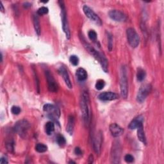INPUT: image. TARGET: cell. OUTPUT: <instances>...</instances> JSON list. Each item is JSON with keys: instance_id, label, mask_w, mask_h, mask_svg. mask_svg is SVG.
I'll use <instances>...</instances> for the list:
<instances>
[{"instance_id": "6da1fadb", "label": "cell", "mask_w": 164, "mask_h": 164, "mask_svg": "<svg viewBox=\"0 0 164 164\" xmlns=\"http://www.w3.org/2000/svg\"><path fill=\"white\" fill-rule=\"evenodd\" d=\"M83 46L87 49V51H88L97 60L99 61L100 63L101 68L103 70L105 73H108V60L106 59V57L103 55V54L99 51H97L96 49H95L91 45H89V43H87L85 42V40H82Z\"/></svg>"}, {"instance_id": "7a4b0ae2", "label": "cell", "mask_w": 164, "mask_h": 164, "mask_svg": "<svg viewBox=\"0 0 164 164\" xmlns=\"http://www.w3.org/2000/svg\"><path fill=\"white\" fill-rule=\"evenodd\" d=\"M89 96L88 92H83L80 100V107L82 115L85 124H88L89 121Z\"/></svg>"}, {"instance_id": "3957f363", "label": "cell", "mask_w": 164, "mask_h": 164, "mask_svg": "<svg viewBox=\"0 0 164 164\" xmlns=\"http://www.w3.org/2000/svg\"><path fill=\"white\" fill-rule=\"evenodd\" d=\"M30 124L25 119H22L17 121L14 126V131L23 138H25L28 134Z\"/></svg>"}, {"instance_id": "277c9868", "label": "cell", "mask_w": 164, "mask_h": 164, "mask_svg": "<svg viewBox=\"0 0 164 164\" xmlns=\"http://www.w3.org/2000/svg\"><path fill=\"white\" fill-rule=\"evenodd\" d=\"M59 4L61 8V17H62V28L66 35L68 39H69L71 37V32L69 30L68 21V16L66 10H65V7L64 2L63 1H59Z\"/></svg>"}, {"instance_id": "5b68a950", "label": "cell", "mask_w": 164, "mask_h": 164, "mask_svg": "<svg viewBox=\"0 0 164 164\" xmlns=\"http://www.w3.org/2000/svg\"><path fill=\"white\" fill-rule=\"evenodd\" d=\"M120 89L121 94L123 98L126 99L128 94V77L126 69L124 66H123L121 69V77H120Z\"/></svg>"}, {"instance_id": "8992f818", "label": "cell", "mask_w": 164, "mask_h": 164, "mask_svg": "<svg viewBox=\"0 0 164 164\" xmlns=\"http://www.w3.org/2000/svg\"><path fill=\"white\" fill-rule=\"evenodd\" d=\"M126 35L129 45L132 48H137L140 43V37L137 31L132 28H129L126 30Z\"/></svg>"}, {"instance_id": "52a82bcc", "label": "cell", "mask_w": 164, "mask_h": 164, "mask_svg": "<svg viewBox=\"0 0 164 164\" xmlns=\"http://www.w3.org/2000/svg\"><path fill=\"white\" fill-rule=\"evenodd\" d=\"M152 89V86L151 84H145L142 86L137 96V101L140 103H143L151 92Z\"/></svg>"}, {"instance_id": "ba28073f", "label": "cell", "mask_w": 164, "mask_h": 164, "mask_svg": "<svg viewBox=\"0 0 164 164\" xmlns=\"http://www.w3.org/2000/svg\"><path fill=\"white\" fill-rule=\"evenodd\" d=\"M83 10L86 16L89 18L91 21H94L97 25L101 26L102 25V21L100 17L98 16L87 5L83 6Z\"/></svg>"}, {"instance_id": "9c48e42d", "label": "cell", "mask_w": 164, "mask_h": 164, "mask_svg": "<svg viewBox=\"0 0 164 164\" xmlns=\"http://www.w3.org/2000/svg\"><path fill=\"white\" fill-rule=\"evenodd\" d=\"M43 110L45 112L48 114V116L50 118H57L60 116V110L59 108L53 105L46 104L43 107Z\"/></svg>"}, {"instance_id": "30bf717a", "label": "cell", "mask_w": 164, "mask_h": 164, "mask_svg": "<svg viewBox=\"0 0 164 164\" xmlns=\"http://www.w3.org/2000/svg\"><path fill=\"white\" fill-rule=\"evenodd\" d=\"M121 158V146L118 142H115L111 151V162L113 163H120Z\"/></svg>"}, {"instance_id": "8fae6325", "label": "cell", "mask_w": 164, "mask_h": 164, "mask_svg": "<svg viewBox=\"0 0 164 164\" xmlns=\"http://www.w3.org/2000/svg\"><path fill=\"white\" fill-rule=\"evenodd\" d=\"M46 77L48 82V89L51 92H56L58 91V85L49 70L45 71Z\"/></svg>"}, {"instance_id": "7c38bea8", "label": "cell", "mask_w": 164, "mask_h": 164, "mask_svg": "<svg viewBox=\"0 0 164 164\" xmlns=\"http://www.w3.org/2000/svg\"><path fill=\"white\" fill-rule=\"evenodd\" d=\"M109 17L117 22H124L127 20V16L123 12L117 10H112L108 13Z\"/></svg>"}, {"instance_id": "4fadbf2b", "label": "cell", "mask_w": 164, "mask_h": 164, "mask_svg": "<svg viewBox=\"0 0 164 164\" xmlns=\"http://www.w3.org/2000/svg\"><path fill=\"white\" fill-rule=\"evenodd\" d=\"M103 143V135L101 132H100L95 137L93 141V148L96 154H100L101 145Z\"/></svg>"}, {"instance_id": "5bb4252c", "label": "cell", "mask_w": 164, "mask_h": 164, "mask_svg": "<svg viewBox=\"0 0 164 164\" xmlns=\"http://www.w3.org/2000/svg\"><path fill=\"white\" fill-rule=\"evenodd\" d=\"M98 98L101 101H114L119 99V96L112 92H104L99 94Z\"/></svg>"}, {"instance_id": "9a60e30c", "label": "cell", "mask_w": 164, "mask_h": 164, "mask_svg": "<svg viewBox=\"0 0 164 164\" xmlns=\"http://www.w3.org/2000/svg\"><path fill=\"white\" fill-rule=\"evenodd\" d=\"M59 73L62 76V78L64 80L65 84L67 85V86L69 87V89H72L73 85H72V83H71V80H70L69 76V74H68L67 69H65V67L61 66L59 69Z\"/></svg>"}, {"instance_id": "2e32d148", "label": "cell", "mask_w": 164, "mask_h": 164, "mask_svg": "<svg viewBox=\"0 0 164 164\" xmlns=\"http://www.w3.org/2000/svg\"><path fill=\"white\" fill-rule=\"evenodd\" d=\"M110 131L112 134V135L114 137H118L121 136L124 132L123 129L116 123H112V124H110Z\"/></svg>"}, {"instance_id": "e0dca14e", "label": "cell", "mask_w": 164, "mask_h": 164, "mask_svg": "<svg viewBox=\"0 0 164 164\" xmlns=\"http://www.w3.org/2000/svg\"><path fill=\"white\" fill-rule=\"evenodd\" d=\"M143 117L139 115L133 119L128 126V128L130 129H137L141 125H143Z\"/></svg>"}, {"instance_id": "ac0fdd59", "label": "cell", "mask_w": 164, "mask_h": 164, "mask_svg": "<svg viewBox=\"0 0 164 164\" xmlns=\"http://www.w3.org/2000/svg\"><path fill=\"white\" fill-rule=\"evenodd\" d=\"M137 137L138 140L144 144L145 145L147 144V141H146V138L144 133V127L143 125H141L137 128Z\"/></svg>"}, {"instance_id": "d6986e66", "label": "cell", "mask_w": 164, "mask_h": 164, "mask_svg": "<svg viewBox=\"0 0 164 164\" xmlns=\"http://www.w3.org/2000/svg\"><path fill=\"white\" fill-rule=\"evenodd\" d=\"M76 76L78 80L81 82L86 80L87 78V76H88L87 71L83 68H78L77 69L76 73Z\"/></svg>"}, {"instance_id": "ffe728a7", "label": "cell", "mask_w": 164, "mask_h": 164, "mask_svg": "<svg viewBox=\"0 0 164 164\" xmlns=\"http://www.w3.org/2000/svg\"><path fill=\"white\" fill-rule=\"evenodd\" d=\"M74 128V117L71 115L68 117V122L66 126V131L71 135H73Z\"/></svg>"}, {"instance_id": "44dd1931", "label": "cell", "mask_w": 164, "mask_h": 164, "mask_svg": "<svg viewBox=\"0 0 164 164\" xmlns=\"http://www.w3.org/2000/svg\"><path fill=\"white\" fill-rule=\"evenodd\" d=\"M33 21H34V25L35 28V30L38 35H40L41 30H40V21L37 15H34V18H33Z\"/></svg>"}, {"instance_id": "7402d4cb", "label": "cell", "mask_w": 164, "mask_h": 164, "mask_svg": "<svg viewBox=\"0 0 164 164\" xmlns=\"http://www.w3.org/2000/svg\"><path fill=\"white\" fill-rule=\"evenodd\" d=\"M54 131V124L53 122H48L45 126V132L48 135H51Z\"/></svg>"}, {"instance_id": "603a6c76", "label": "cell", "mask_w": 164, "mask_h": 164, "mask_svg": "<svg viewBox=\"0 0 164 164\" xmlns=\"http://www.w3.org/2000/svg\"><path fill=\"white\" fill-rule=\"evenodd\" d=\"M146 76V71L143 69H138L137 73V80L139 82H143Z\"/></svg>"}, {"instance_id": "cb8c5ba5", "label": "cell", "mask_w": 164, "mask_h": 164, "mask_svg": "<svg viewBox=\"0 0 164 164\" xmlns=\"http://www.w3.org/2000/svg\"><path fill=\"white\" fill-rule=\"evenodd\" d=\"M56 140L58 144L61 147H63L65 145V144H66V140H65L64 137L62 135H58L57 136Z\"/></svg>"}, {"instance_id": "d4e9b609", "label": "cell", "mask_w": 164, "mask_h": 164, "mask_svg": "<svg viewBox=\"0 0 164 164\" xmlns=\"http://www.w3.org/2000/svg\"><path fill=\"white\" fill-rule=\"evenodd\" d=\"M35 150L38 152H40V153H42V152H45L46 151H47L48 150V147L43 144H37L35 146Z\"/></svg>"}, {"instance_id": "484cf974", "label": "cell", "mask_w": 164, "mask_h": 164, "mask_svg": "<svg viewBox=\"0 0 164 164\" xmlns=\"http://www.w3.org/2000/svg\"><path fill=\"white\" fill-rule=\"evenodd\" d=\"M105 86V82L104 80H97L96 83V89L98 91H101L102 90L104 87Z\"/></svg>"}, {"instance_id": "4316f807", "label": "cell", "mask_w": 164, "mask_h": 164, "mask_svg": "<svg viewBox=\"0 0 164 164\" xmlns=\"http://www.w3.org/2000/svg\"><path fill=\"white\" fill-rule=\"evenodd\" d=\"M6 148L7 149L9 152H13L14 149V143L12 140H9L6 143Z\"/></svg>"}, {"instance_id": "83f0119b", "label": "cell", "mask_w": 164, "mask_h": 164, "mask_svg": "<svg viewBox=\"0 0 164 164\" xmlns=\"http://www.w3.org/2000/svg\"><path fill=\"white\" fill-rule=\"evenodd\" d=\"M69 61L74 66H76V65H78L79 63V59L76 55H71L70 57Z\"/></svg>"}, {"instance_id": "f1b7e54d", "label": "cell", "mask_w": 164, "mask_h": 164, "mask_svg": "<svg viewBox=\"0 0 164 164\" xmlns=\"http://www.w3.org/2000/svg\"><path fill=\"white\" fill-rule=\"evenodd\" d=\"M88 36L89 37V39L93 41V42H96L97 40V34L96 32L94 30H90L88 33Z\"/></svg>"}, {"instance_id": "f546056e", "label": "cell", "mask_w": 164, "mask_h": 164, "mask_svg": "<svg viewBox=\"0 0 164 164\" xmlns=\"http://www.w3.org/2000/svg\"><path fill=\"white\" fill-rule=\"evenodd\" d=\"M48 11H49V10L47 7H40V8H39V10L37 11V14L39 16L45 15V14H47L48 13Z\"/></svg>"}, {"instance_id": "4dcf8cb0", "label": "cell", "mask_w": 164, "mask_h": 164, "mask_svg": "<svg viewBox=\"0 0 164 164\" xmlns=\"http://www.w3.org/2000/svg\"><path fill=\"white\" fill-rule=\"evenodd\" d=\"M108 49L110 51H112L113 48V37L110 34H108Z\"/></svg>"}, {"instance_id": "1f68e13d", "label": "cell", "mask_w": 164, "mask_h": 164, "mask_svg": "<svg viewBox=\"0 0 164 164\" xmlns=\"http://www.w3.org/2000/svg\"><path fill=\"white\" fill-rule=\"evenodd\" d=\"M21 109L20 107L17 106H13L11 108V112L14 115H18L21 113Z\"/></svg>"}, {"instance_id": "d6a6232c", "label": "cell", "mask_w": 164, "mask_h": 164, "mask_svg": "<svg viewBox=\"0 0 164 164\" xmlns=\"http://www.w3.org/2000/svg\"><path fill=\"white\" fill-rule=\"evenodd\" d=\"M124 160L127 163H132L134 161V157L129 154H127L124 157Z\"/></svg>"}, {"instance_id": "836d02e7", "label": "cell", "mask_w": 164, "mask_h": 164, "mask_svg": "<svg viewBox=\"0 0 164 164\" xmlns=\"http://www.w3.org/2000/svg\"><path fill=\"white\" fill-rule=\"evenodd\" d=\"M74 152L76 155H82V151L81 149L78 147H76L74 149Z\"/></svg>"}, {"instance_id": "e575fe53", "label": "cell", "mask_w": 164, "mask_h": 164, "mask_svg": "<svg viewBox=\"0 0 164 164\" xmlns=\"http://www.w3.org/2000/svg\"><path fill=\"white\" fill-rule=\"evenodd\" d=\"M8 160H7V158L5 157H2L1 158V160H0V163L2 164H5V163H8Z\"/></svg>"}, {"instance_id": "d590c367", "label": "cell", "mask_w": 164, "mask_h": 164, "mask_svg": "<svg viewBox=\"0 0 164 164\" xmlns=\"http://www.w3.org/2000/svg\"><path fill=\"white\" fill-rule=\"evenodd\" d=\"M88 163H94V157L92 155H91L89 157V160H88Z\"/></svg>"}, {"instance_id": "8d00e7d4", "label": "cell", "mask_w": 164, "mask_h": 164, "mask_svg": "<svg viewBox=\"0 0 164 164\" xmlns=\"http://www.w3.org/2000/svg\"><path fill=\"white\" fill-rule=\"evenodd\" d=\"M31 6V4L30 3H28V2L25 3L23 4V7H24L25 8H29V7H30Z\"/></svg>"}, {"instance_id": "74e56055", "label": "cell", "mask_w": 164, "mask_h": 164, "mask_svg": "<svg viewBox=\"0 0 164 164\" xmlns=\"http://www.w3.org/2000/svg\"><path fill=\"white\" fill-rule=\"evenodd\" d=\"M0 8H1V11L2 12H5V8L3 7V3L2 2H0Z\"/></svg>"}, {"instance_id": "f35d334b", "label": "cell", "mask_w": 164, "mask_h": 164, "mask_svg": "<svg viewBox=\"0 0 164 164\" xmlns=\"http://www.w3.org/2000/svg\"><path fill=\"white\" fill-rule=\"evenodd\" d=\"M69 163H76V162H73V161H70V162H69Z\"/></svg>"}]
</instances>
